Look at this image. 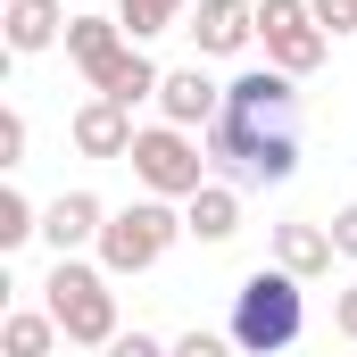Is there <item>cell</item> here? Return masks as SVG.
<instances>
[{"label":"cell","mask_w":357,"mask_h":357,"mask_svg":"<svg viewBox=\"0 0 357 357\" xmlns=\"http://www.w3.org/2000/svg\"><path fill=\"white\" fill-rule=\"evenodd\" d=\"M241 357H282L299 333H307V291H299V274L282 266H258L241 291H233V324H225Z\"/></svg>","instance_id":"obj_2"},{"label":"cell","mask_w":357,"mask_h":357,"mask_svg":"<svg viewBox=\"0 0 357 357\" xmlns=\"http://www.w3.org/2000/svg\"><path fill=\"white\" fill-rule=\"evenodd\" d=\"M150 199H191L199 183H208V158H199V142L183 133V125H142L133 133V158H125Z\"/></svg>","instance_id":"obj_5"},{"label":"cell","mask_w":357,"mask_h":357,"mask_svg":"<svg viewBox=\"0 0 357 357\" xmlns=\"http://www.w3.org/2000/svg\"><path fill=\"white\" fill-rule=\"evenodd\" d=\"M333 333H341V341H357V282H341V291H333Z\"/></svg>","instance_id":"obj_23"},{"label":"cell","mask_w":357,"mask_h":357,"mask_svg":"<svg viewBox=\"0 0 357 357\" xmlns=\"http://www.w3.org/2000/svg\"><path fill=\"white\" fill-rule=\"evenodd\" d=\"M42 291H50L42 307L59 316V333H67L75 349H108V341H116V291H108V266H84V258H59Z\"/></svg>","instance_id":"obj_3"},{"label":"cell","mask_w":357,"mask_h":357,"mask_svg":"<svg viewBox=\"0 0 357 357\" xmlns=\"http://www.w3.org/2000/svg\"><path fill=\"white\" fill-rule=\"evenodd\" d=\"M175 233H183L175 199H133V208H108L100 266H108V274H150L167 250H175Z\"/></svg>","instance_id":"obj_4"},{"label":"cell","mask_w":357,"mask_h":357,"mask_svg":"<svg viewBox=\"0 0 357 357\" xmlns=\"http://www.w3.org/2000/svg\"><path fill=\"white\" fill-rule=\"evenodd\" d=\"M0 349H8V357H50V349H59V316H50V307H8Z\"/></svg>","instance_id":"obj_16"},{"label":"cell","mask_w":357,"mask_h":357,"mask_svg":"<svg viewBox=\"0 0 357 357\" xmlns=\"http://www.w3.org/2000/svg\"><path fill=\"white\" fill-rule=\"evenodd\" d=\"M67 133H75V150H84V158H133V108H116V100H100V91L75 108V125H67Z\"/></svg>","instance_id":"obj_10"},{"label":"cell","mask_w":357,"mask_h":357,"mask_svg":"<svg viewBox=\"0 0 357 357\" xmlns=\"http://www.w3.org/2000/svg\"><path fill=\"white\" fill-rule=\"evenodd\" d=\"M158 108H167V125H183V133H208V125L225 116V84H208L199 67H175V75L158 84Z\"/></svg>","instance_id":"obj_8"},{"label":"cell","mask_w":357,"mask_h":357,"mask_svg":"<svg viewBox=\"0 0 357 357\" xmlns=\"http://www.w3.org/2000/svg\"><path fill=\"white\" fill-rule=\"evenodd\" d=\"M67 8L59 0H8V50H50V42H67Z\"/></svg>","instance_id":"obj_14"},{"label":"cell","mask_w":357,"mask_h":357,"mask_svg":"<svg viewBox=\"0 0 357 357\" xmlns=\"http://www.w3.org/2000/svg\"><path fill=\"white\" fill-rule=\"evenodd\" d=\"M324 233H333V250H341V258H357V199L333 216V225H324Z\"/></svg>","instance_id":"obj_24"},{"label":"cell","mask_w":357,"mask_h":357,"mask_svg":"<svg viewBox=\"0 0 357 357\" xmlns=\"http://www.w3.org/2000/svg\"><path fill=\"white\" fill-rule=\"evenodd\" d=\"M125 42H133V33H125L116 17H75V25H67V59H75L84 75H100V67H108Z\"/></svg>","instance_id":"obj_15"},{"label":"cell","mask_w":357,"mask_h":357,"mask_svg":"<svg viewBox=\"0 0 357 357\" xmlns=\"http://www.w3.org/2000/svg\"><path fill=\"white\" fill-rule=\"evenodd\" d=\"M183 17V0H116V25L133 33V42H150V33H167Z\"/></svg>","instance_id":"obj_17"},{"label":"cell","mask_w":357,"mask_h":357,"mask_svg":"<svg viewBox=\"0 0 357 357\" xmlns=\"http://www.w3.org/2000/svg\"><path fill=\"white\" fill-rule=\"evenodd\" d=\"M183 233L233 241V233H241V183H199V191L183 199Z\"/></svg>","instance_id":"obj_12"},{"label":"cell","mask_w":357,"mask_h":357,"mask_svg":"<svg viewBox=\"0 0 357 357\" xmlns=\"http://www.w3.org/2000/svg\"><path fill=\"white\" fill-rule=\"evenodd\" d=\"M258 42H266V67H282V75H316L333 50V33L316 25L307 0H258Z\"/></svg>","instance_id":"obj_6"},{"label":"cell","mask_w":357,"mask_h":357,"mask_svg":"<svg viewBox=\"0 0 357 357\" xmlns=\"http://www.w3.org/2000/svg\"><path fill=\"white\" fill-rule=\"evenodd\" d=\"M324 33H357V0H307Z\"/></svg>","instance_id":"obj_20"},{"label":"cell","mask_w":357,"mask_h":357,"mask_svg":"<svg viewBox=\"0 0 357 357\" xmlns=\"http://www.w3.org/2000/svg\"><path fill=\"white\" fill-rule=\"evenodd\" d=\"M158 84H167V75L150 67V50H142V42H125V50H116V59L91 75V91H100V100H116V108H133V100H158Z\"/></svg>","instance_id":"obj_11"},{"label":"cell","mask_w":357,"mask_h":357,"mask_svg":"<svg viewBox=\"0 0 357 357\" xmlns=\"http://www.w3.org/2000/svg\"><path fill=\"white\" fill-rule=\"evenodd\" d=\"M250 33H258V0H199V17H191L199 59H233V50H250Z\"/></svg>","instance_id":"obj_7"},{"label":"cell","mask_w":357,"mask_h":357,"mask_svg":"<svg viewBox=\"0 0 357 357\" xmlns=\"http://www.w3.org/2000/svg\"><path fill=\"white\" fill-rule=\"evenodd\" d=\"M108 357H175V349H167L158 333H116V341H108Z\"/></svg>","instance_id":"obj_21"},{"label":"cell","mask_w":357,"mask_h":357,"mask_svg":"<svg viewBox=\"0 0 357 357\" xmlns=\"http://www.w3.org/2000/svg\"><path fill=\"white\" fill-rule=\"evenodd\" d=\"M274 266L299 274V282H316V274L333 266V233L324 225H274Z\"/></svg>","instance_id":"obj_13"},{"label":"cell","mask_w":357,"mask_h":357,"mask_svg":"<svg viewBox=\"0 0 357 357\" xmlns=\"http://www.w3.org/2000/svg\"><path fill=\"white\" fill-rule=\"evenodd\" d=\"M33 233H42V216H33V199L8 183V191H0V250H17V241H33Z\"/></svg>","instance_id":"obj_18"},{"label":"cell","mask_w":357,"mask_h":357,"mask_svg":"<svg viewBox=\"0 0 357 357\" xmlns=\"http://www.w3.org/2000/svg\"><path fill=\"white\" fill-rule=\"evenodd\" d=\"M299 75L250 67L225 84V116L208 125V167L225 183H291L299 167Z\"/></svg>","instance_id":"obj_1"},{"label":"cell","mask_w":357,"mask_h":357,"mask_svg":"<svg viewBox=\"0 0 357 357\" xmlns=\"http://www.w3.org/2000/svg\"><path fill=\"white\" fill-rule=\"evenodd\" d=\"M0 167H25V116L17 108L0 116Z\"/></svg>","instance_id":"obj_22"},{"label":"cell","mask_w":357,"mask_h":357,"mask_svg":"<svg viewBox=\"0 0 357 357\" xmlns=\"http://www.w3.org/2000/svg\"><path fill=\"white\" fill-rule=\"evenodd\" d=\"M175 357H241V341H233V333H208V324H191V333L175 341Z\"/></svg>","instance_id":"obj_19"},{"label":"cell","mask_w":357,"mask_h":357,"mask_svg":"<svg viewBox=\"0 0 357 357\" xmlns=\"http://www.w3.org/2000/svg\"><path fill=\"white\" fill-rule=\"evenodd\" d=\"M100 233H108V208H100L91 191H59V199L42 208V241H50L59 258H75V250L100 241Z\"/></svg>","instance_id":"obj_9"}]
</instances>
